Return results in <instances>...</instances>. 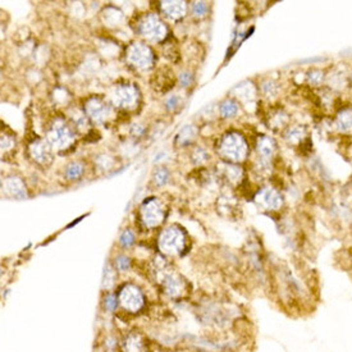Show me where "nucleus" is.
Masks as SVG:
<instances>
[{
	"mask_svg": "<svg viewBox=\"0 0 352 352\" xmlns=\"http://www.w3.org/2000/svg\"><path fill=\"white\" fill-rule=\"evenodd\" d=\"M219 154L229 163H241L247 158L248 146L244 137L238 132H228L220 138Z\"/></svg>",
	"mask_w": 352,
	"mask_h": 352,
	"instance_id": "1",
	"label": "nucleus"
},
{
	"mask_svg": "<svg viewBox=\"0 0 352 352\" xmlns=\"http://www.w3.org/2000/svg\"><path fill=\"white\" fill-rule=\"evenodd\" d=\"M185 244H186L185 233L177 227H169L164 229L163 233L160 235L159 247L164 254H180L185 248Z\"/></svg>",
	"mask_w": 352,
	"mask_h": 352,
	"instance_id": "2",
	"label": "nucleus"
},
{
	"mask_svg": "<svg viewBox=\"0 0 352 352\" xmlns=\"http://www.w3.org/2000/svg\"><path fill=\"white\" fill-rule=\"evenodd\" d=\"M75 140V132L62 119H56L48 132V142L56 149H65Z\"/></svg>",
	"mask_w": 352,
	"mask_h": 352,
	"instance_id": "3",
	"label": "nucleus"
},
{
	"mask_svg": "<svg viewBox=\"0 0 352 352\" xmlns=\"http://www.w3.org/2000/svg\"><path fill=\"white\" fill-rule=\"evenodd\" d=\"M127 60L131 65L138 69H146L153 64V52L142 43H134L128 48Z\"/></svg>",
	"mask_w": 352,
	"mask_h": 352,
	"instance_id": "4",
	"label": "nucleus"
},
{
	"mask_svg": "<svg viewBox=\"0 0 352 352\" xmlns=\"http://www.w3.org/2000/svg\"><path fill=\"white\" fill-rule=\"evenodd\" d=\"M138 29L142 36L153 40V41H160L165 37L166 33L165 25L155 14H149L145 17L138 25Z\"/></svg>",
	"mask_w": 352,
	"mask_h": 352,
	"instance_id": "5",
	"label": "nucleus"
},
{
	"mask_svg": "<svg viewBox=\"0 0 352 352\" xmlns=\"http://www.w3.org/2000/svg\"><path fill=\"white\" fill-rule=\"evenodd\" d=\"M164 219V209L157 199L146 200L141 206V220L146 227H158Z\"/></svg>",
	"mask_w": 352,
	"mask_h": 352,
	"instance_id": "6",
	"label": "nucleus"
},
{
	"mask_svg": "<svg viewBox=\"0 0 352 352\" xmlns=\"http://www.w3.org/2000/svg\"><path fill=\"white\" fill-rule=\"evenodd\" d=\"M119 301L122 306L128 311H138L144 305V295L141 294V291L132 284L124 286L119 294Z\"/></svg>",
	"mask_w": 352,
	"mask_h": 352,
	"instance_id": "7",
	"label": "nucleus"
},
{
	"mask_svg": "<svg viewBox=\"0 0 352 352\" xmlns=\"http://www.w3.org/2000/svg\"><path fill=\"white\" fill-rule=\"evenodd\" d=\"M255 201L267 210H278L283 205L282 195L273 187H263L255 196Z\"/></svg>",
	"mask_w": 352,
	"mask_h": 352,
	"instance_id": "8",
	"label": "nucleus"
},
{
	"mask_svg": "<svg viewBox=\"0 0 352 352\" xmlns=\"http://www.w3.org/2000/svg\"><path fill=\"white\" fill-rule=\"evenodd\" d=\"M138 91L135 86L122 85L115 88L113 95V103L121 108H131L137 103Z\"/></svg>",
	"mask_w": 352,
	"mask_h": 352,
	"instance_id": "9",
	"label": "nucleus"
},
{
	"mask_svg": "<svg viewBox=\"0 0 352 352\" xmlns=\"http://www.w3.org/2000/svg\"><path fill=\"white\" fill-rule=\"evenodd\" d=\"M86 113L91 121L96 123H103L108 119L110 114V108L100 99H90L86 104Z\"/></svg>",
	"mask_w": 352,
	"mask_h": 352,
	"instance_id": "10",
	"label": "nucleus"
},
{
	"mask_svg": "<svg viewBox=\"0 0 352 352\" xmlns=\"http://www.w3.org/2000/svg\"><path fill=\"white\" fill-rule=\"evenodd\" d=\"M29 154L35 162L40 164H48L52 160V151H50V145L44 142L41 140L35 141L29 146Z\"/></svg>",
	"mask_w": 352,
	"mask_h": 352,
	"instance_id": "11",
	"label": "nucleus"
},
{
	"mask_svg": "<svg viewBox=\"0 0 352 352\" xmlns=\"http://www.w3.org/2000/svg\"><path fill=\"white\" fill-rule=\"evenodd\" d=\"M275 141L273 138L268 136H261L259 137L258 140V153L261 157L263 162H268L273 158L274 153H275Z\"/></svg>",
	"mask_w": 352,
	"mask_h": 352,
	"instance_id": "12",
	"label": "nucleus"
},
{
	"mask_svg": "<svg viewBox=\"0 0 352 352\" xmlns=\"http://www.w3.org/2000/svg\"><path fill=\"white\" fill-rule=\"evenodd\" d=\"M162 9L170 18L180 20L186 13V4L183 1H163Z\"/></svg>",
	"mask_w": 352,
	"mask_h": 352,
	"instance_id": "13",
	"label": "nucleus"
},
{
	"mask_svg": "<svg viewBox=\"0 0 352 352\" xmlns=\"http://www.w3.org/2000/svg\"><path fill=\"white\" fill-rule=\"evenodd\" d=\"M336 127L342 132L352 131V109H342L336 117Z\"/></svg>",
	"mask_w": 352,
	"mask_h": 352,
	"instance_id": "14",
	"label": "nucleus"
},
{
	"mask_svg": "<svg viewBox=\"0 0 352 352\" xmlns=\"http://www.w3.org/2000/svg\"><path fill=\"white\" fill-rule=\"evenodd\" d=\"M164 287H165V292L169 296H177L182 291V280H180V278L174 274H169L164 279Z\"/></svg>",
	"mask_w": 352,
	"mask_h": 352,
	"instance_id": "15",
	"label": "nucleus"
},
{
	"mask_svg": "<svg viewBox=\"0 0 352 352\" xmlns=\"http://www.w3.org/2000/svg\"><path fill=\"white\" fill-rule=\"evenodd\" d=\"M238 113V104L233 99H227L220 104V114L223 118H233Z\"/></svg>",
	"mask_w": 352,
	"mask_h": 352,
	"instance_id": "16",
	"label": "nucleus"
},
{
	"mask_svg": "<svg viewBox=\"0 0 352 352\" xmlns=\"http://www.w3.org/2000/svg\"><path fill=\"white\" fill-rule=\"evenodd\" d=\"M7 190L9 191L14 197H23L25 195V187H23L22 182L17 178H12V180L7 181Z\"/></svg>",
	"mask_w": 352,
	"mask_h": 352,
	"instance_id": "17",
	"label": "nucleus"
},
{
	"mask_svg": "<svg viewBox=\"0 0 352 352\" xmlns=\"http://www.w3.org/2000/svg\"><path fill=\"white\" fill-rule=\"evenodd\" d=\"M224 177L229 182H237L238 180H241V169L236 165L227 164L224 168Z\"/></svg>",
	"mask_w": 352,
	"mask_h": 352,
	"instance_id": "18",
	"label": "nucleus"
},
{
	"mask_svg": "<svg viewBox=\"0 0 352 352\" xmlns=\"http://www.w3.org/2000/svg\"><path fill=\"white\" fill-rule=\"evenodd\" d=\"M324 80H325V75L320 69H313L307 75V81H309L310 85L313 86H320L324 82Z\"/></svg>",
	"mask_w": 352,
	"mask_h": 352,
	"instance_id": "19",
	"label": "nucleus"
},
{
	"mask_svg": "<svg viewBox=\"0 0 352 352\" xmlns=\"http://www.w3.org/2000/svg\"><path fill=\"white\" fill-rule=\"evenodd\" d=\"M67 177L71 178V180H75V178H79L81 176L82 173H83V165L79 162H75V163L69 164L67 166Z\"/></svg>",
	"mask_w": 352,
	"mask_h": 352,
	"instance_id": "20",
	"label": "nucleus"
},
{
	"mask_svg": "<svg viewBox=\"0 0 352 352\" xmlns=\"http://www.w3.org/2000/svg\"><path fill=\"white\" fill-rule=\"evenodd\" d=\"M193 136H195V130H193L191 126H187L186 128H183L182 131H181V134L178 135V140H180L181 144H189L190 141L192 140Z\"/></svg>",
	"mask_w": 352,
	"mask_h": 352,
	"instance_id": "21",
	"label": "nucleus"
},
{
	"mask_svg": "<svg viewBox=\"0 0 352 352\" xmlns=\"http://www.w3.org/2000/svg\"><path fill=\"white\" fill-rule=\"evenodd\" d=\"M303 136H305V130L300 127H291L290 130H288L287 135H286V137H287L290 141H298L301 140Z\"/></svg>",
	"mask_w": 352,
	"mask_h": 352,
	"instance_id": "22",
	"label": "nucleus"
},
{
	"mask_svg": "<svg viewBox=\"0 0 352 352\" xmlns=\"http://www.w3.org/2000/svg\"><path fill=\"white\" fill-rule=\"evenodd\" d=\"M208 4L204 3V1H197V3H193L192 5V13L195 14L196 17H202L208 13Z\"/></svg>",
	"mask_w": 352,
	"mask_h": 352,
	"instance_id": "23",
	"label": "nucleus"
},
{
	"mask_svg": "<svg viewBox=\"0 0 352 352\" xmlns=\"http://www.w3.org/2000/svg\"><path fill=\"white\" fill-rule=\"evenodd\" d=\"M119 241H121V244H123L124 247H130L131 244H134L135 242V236L134 233L131 231H128V229H126V231L123 232L121 235V238H119Z\"/></svg>",
	"mask_w": 352,
	"mask_h": 352,
	"instance_id": "24",
	"label": "nucleus"
},
{
	"mask_svg": "<svg viewBox=\"0 0 352 352\" xmlns=\"http://www.w3.org/2000/svg\"><path fill=\"white\" fill-rule=\"evenodd\" d=\"M168 180H169V174H168V172H166L165 169H159L155 173V182H157V185H159V186L165 185V183L168 182Z\"/></svg>",
	"mask_w": 352,
	"mask_h": 352,
	"instance_id": "25",
	"label": "nucleus"
},
{
	"mask_svg": "<svg viewBox=\"0 0 352 352\" xmlns=\"http://www.w3.org/2000/svg\"><path fill=\"white\" fill-rule=\"evenodd\" d=\"M105 309L109 310V311H113V310H115V307H117L118 305V301H117V297L113 296V295H109V296L105 297Z\"/></svg>",
	"mask_w": 352,
	"mask_h": 352,
	"instance_id": "26",
	"label": "nucleus"
},
{
	"mask_svg": "<svg viewBox=\"0 0 352 352\" xmlns=\"http://www.w3.org/2000/svg\"><path fill=\"white\" fill-rule=\"evenodd\" d=\"M165 105H166V109H168V110H173V109H176L177 107L180 105V98H178L177 95H172V96H169V98L166 99Z\"/></svg>",
	"mask_w": 352,
	"mask_h": 352,
	"instance_id": "27",
	"label": "nucleus"
},
{
	"mask_svg": "<svg viewBox=\"0 0 352 352\" xmlns=\"http://www.w3.org/2000/svg\"><path fill=\"white\" fill-rule=\"evenodd\" d=\"M130 259L126 258V256H121V258L117 259V268L119 271H126L127 269H130Z\"/></svg>",
	"mask_w": 352,
	"mask_h": 352,
	"instance_id": "28",
	"label": "nucleus"
},
{
	"mask_svg": "<svg viewBox=\"0 0 352 352\" xmlns=\"http://www.w3.org/2000/svg\"><path fill=\"white\" fill-rule=\"evenodd\" d=\"M193 159H195L196 163H202L208 159V153L204 149H197L193 154Z\"/></svg>",
	"mask_w": 352,
	"mask_h": 352,
	"instance_id": "29",
	"label": "nucleus"
},
{
	"mask_svg": "<svg viewBox=\"0 0 352 352\" xmlns=\"http://www.w3.org/2000/svg\"><path fill=\"white\" fill-rule=\"evenodd\" d=\"M263 91L269 96V95H274L277 92V87H275V85H274L273 82L268 81L265 82V83H263Z\"/></svg>",
	"mask_w": 352,
	"mask_h": 352,
	"instance_id": "30",
	"label": "nucleus"
},
{
	"mask_svg": "<svg viewBox=\"0 0 352 352\" xmlns=\"http://www.w3.org/2000/svg\"><path fill=\"white\" fill-rule=\"evenodd\" d=\"M180 81L183 86H189L190 83H191V81H192V76L187 72L182 73V75L180 76Z\"/></svg>",
	"mask_w": 352,
	"mask_h": 352,
	"instance_id": "31",
	"label": "nucleus"
},
{
	"mask_svg": "<svg viewBox=\"0 0 352 352\" xmlns=\"http://www.w3.org/2000/svg\"><path fill=\"white\" fill-rule=\"evenodd\" d=\"M351 81H352V73H351Z\"/></svg>",
	"mask_w": 352,
	"mask_h": 352,
	"instance_id": "32",
	"label": "nucleus"
}]
</instances>
